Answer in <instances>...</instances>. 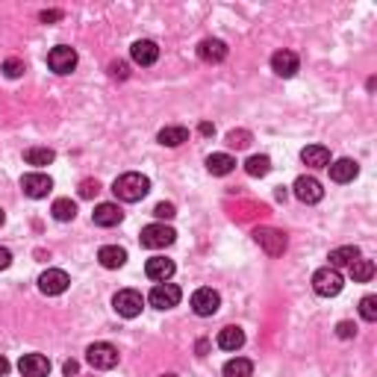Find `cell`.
Returning a JSON list of instances; mask_svg holds the SVG:
<instances>
[{
    "instance_id": "1",
    "label": "cell",
    "mask_w": 377,
    "mask_h": 377,
    "mask_svg": "<svg viewBox=\"0 0 377 377\" xmlns=\"http://www.w3.org/2000/svg\"><path fill=\"white\" fill-rule=\"evenodd\" d=\"M112 192H115V197H118V201L136 204V201H142V197L151 192V180H148L144 174H139V171H127V174H121L118 180H115Z\"/></svg>"
},
{
    "instance_id": "2",
    "label": "cell",
    "mask_w": 377,
    "mask_h": 377,
    "mask_svg": "<svg viewBox=\"0 0 377 377\" xmlns=\"http://www.w3.org/2000/svg\"><path fill=\"white\" fill-rule=\"evenodd\" d=\"M345 286V277L339 274V268H319L316 274H312V289H316V295L321 298H336Z\"/></svg>"
},
{
    "instance_id": "3",
    "label": "cell",
    "mask_w": 377,
    "mask_h": 377,
    "mask_svg": "<svg viewBox=\"0 0 377 377\" xmlns=\"http://www.w3.org/2000/svg\"><path fill=\"white\" fill-rule=\"evenodd\" d=\"M86 363L91 365V369H98V371H109L118 365V348L109 342H94L89 345V351H86Z\"/></svg>"
},
{
    "instance_id": "4",
    "label": "cell",
    "mask_w": 377,
    "mask_h": 377,
    "mask_svg": "<svg viewBox=\"0 0 377 377\" xmlns=\"http://www.w3.org/2000/svg\"><path fill=\"white\" fill-rule=\"evenodd\" d=\"M112 307L121 319H136L144 307V298H142V292H136V289H121L118 295L112 298Z\"/></svg>"
},
{
    "instance_id": "5",
    "label": "cell",
    "mask_w": 377,
    "mask_h": 377,
    "mask_svg": "<svg viewBox=\"0 0 377 377\" xmlns=\"http://www.w3.org/2000/svg\"><path fill=\"white\" fill-rule=\"evenodd\" d=\"M174 239H177V233L169 224H148V227H142V245L151 248V250L169 248V245H174Z\"/></svg>"
},
{
    "instance_id": "6",
    "label": "cell",
    "mask_w": 377,
    "mask_h": 377,
    "mask_svg": "<svg viewBox=\"0 0 377 377\" xmlns=\"http://www.w3.org/2000/svg\"><path fill=\"white\" fill-rule=\"evenodd\" d=\"M180 298H183V292H180V286H174V283H156L148 295L151 307H156V310H171L180 303Z\"/></svg>"
},
{
    "instance_id": "7",
    "label": "cell",
    "mask_w": 377,
    "mask_h": 377,
    "mask_svg": "<svg viewBox=\"0 0 377 377\" xmlns=\"http://www.w3.org/2000/svg\"><path fill=\"white\" fill-rule=\"evenodd\" d=\"M47 65L54 74H71L77 68V50L68 47V45H59L47 54Z\"/></svg>"
},
{
    "instance_id": "8",
    "label": "cell",
    "mask_w": 377,
    "mask_h": 377,
    "mask_svg": "<svg viewBox=\"0 0 377 377\" xmlns=\"http://www.w3.org/2000/svg\"><path fill=\"white\" fill-rule=\"evenodd\" d=\"M218 307H222V295H218L215 289H197L195 295H192L195 316L209 319V316H215V312H218Z\"/></svg>"
},
{
    "instance_id": "9",
    "label": "cell",
    "mask_w": 377,
    "mask_h": 377,
    "mask_svg": "<svg viewBox=\"0 0 377 377\" xmlns=\"http://www.w3.org/2000/svg\"><path fill=\"white\" fill-rule=\"evenodd\" d=\"M254 239H257V245L263 248L268 257H280L283 250H286V236H283L280 230H274V227H259L254 233Z\"/></svg>"
},
{
    "instance_id": "10",
    "label": "cell",
    "mask_w": 377,
    "mask_h": 377,
    "mask_svg": "<svg viewBox=\"0 0 377 377\" xmlns=\"http://www.w3.org/2000/svg\"><path fill=\"white\" fill-rule=\"evenodd\" d=\"M68 283H71V277L65 274L62 268H47L45 274L39 277V289H41V295H62V292L68 289Z\"/></svg>"
},
{
    "instance_id": "11",
    "label": "cell",
    "mask_w": 377,
    "mask_h": 377,
    "mask_svg": "<svg viewBox=\"0 0 377 377\" xmlns=\"http://www.w3.org/2000/svg\"><path fill=\"white\" fill-rule=\"evenodd\" d=\"M21 188H24V195L27 197H33V201H39V197H47L50 195V188H54V180H50L47 174H24L21 177Z\"/></svg>"
},
{
    "instance_id": "12",
    "label": "cell",
    "mask_w": 377,
    "mask_h": 377,
    "mask_svg": "<svg viewBox=\"0 0 377 377\" xmlns=\"http://www.w3.org/2000/svg\"><path fill=\"white\" fill-rule=\"evenodd\" d=\"M295 197L301 204H319L321 197H324V188H321V183L316 180V177H310V174H303V177H298L295 180Z\"/></svg>"
},
{
    "instance_id": "13",
    "label": "cell",
    "mask_w": 377,
    "mask_h": 377,
    "mask_svg": "<svg viewBox=\"0 0 377 377\" xmlns=\"http://www.w3.org/2000/svg\"><path fill=\"white\" fill-rule=\"evenodd\" d=\"M18 371L24 377H47L50 374V360L45 354H24L18 360Z\"/></svg>"
},
{
    "instance_id": "14",
    "label": "cell",
    "mask_w": 377,
    "mask_h": 377,
    "mask_svg": "<svg viewBox=\"0 0 377 377\" xmlns=\"http://www.w3.org/2000/svg\"><path fill=\"white\" fill-rule=\"evenodd\" d=\"M298 54H292V50H277L274 56H271V71H274L277 77H295L298 74Z\"/></svg>"
},
{
    "instance_id": "15",
    "label": "cell",
    "mask_w": 377,
    "mask_h": 377,
    "mask_svg": "<svg viewBox=\"0 0 377 377\" xmlns=\"http://www.w3.org/2000/svg\"><path fill=\"white\" fill-rule=\"evenodd\" d=\"M130 56H133L136 65H153V62L160 59V47H156V41L142 39V41H136V45L130 47Z\"/></svg>"
},
{
    "instance_id": "16",
    "label": "cell",
    "mask_w": 377,
    "mask_h": 377,
    "mask_svg": "<svg viewBox=\"0 0 377 377\" xmlns=\"http://www.w3.org/2000/svg\"><path fill=\"white\" fill-rule=\"evenodd\" d=\"M144 274L156 283H169L174 274V259H165V257H151L148 266H144Z\"/></svg>"
},
{
    "instance_id": "17",
    "label": "cell",
    "mask_w": 377,
    "mask_h": 377,
    "mask_svg": "<svg viewBox=\"0 0 377 377\" xmlns=\"http://www.w3.org/2000/svg\"><path fill=\"white\" fill-rule=\"evenodd\" d=\"M121 218L124 213L118 209V204H98L91 213V222L98 227H115V224H121Z\"/></svg>"
},
{
    "instance_id": "18",
    "label": "cell",
    "mask_w": 377,
    "mask_h": 377,
    "mask_svg": "<svg viewBox=\"0 0 377 377\" xmlns=\"http://www.w3.org/2000/svg\"><path fill=\"white\" fill-rule=\"evenodd\" d=\"M197 56L204 62H224L227 59V45L222 39H204L197 45Z\"/></svg>"
},
{
    "instance_id": "19",
    "label": "cell",
    "mask_w": 377,
    "mask_h": 377,
    "mask_svg": "<svg viewBox=\"0 0 377 377\" xmlns=\"http://www.w3.org/2000/svg\"><path fill=\"white\" fill-rule=\"evenodd\" d=\"M301 160H303V165H310V169H327L330 151L324 148V144H307V148L301 151Z\"/></svg>"
},
{
    "instance_id": "20",
    "label": "cell",
    "mask_w": 377,
    "mask_h": 377,
    "mask_svg": "<svg viewBox=\"0 0 377 377\" xmlns=\"http://www.w3.org/2000/svg\"><path fill=\"white\" fill-rule=\"evenodd\" d=\"M327 169H330V180L333 183H351L354 177L360 174V165L354 160H336V162H330Z\"/></svg>"
},
{
    "instance_id": "21",
    "label": "cell",
    "mask_w": 377,
    "mask_h": 377,
    "mask_svg": "<svg viewBox=\"0 0 377 377\" xmlns=\"http://www.w3.org/2000/svg\"><path fill=\"white\" fill-rule=\"evenodd\" d=\"M218 348L222 351H239L245 345V330L242 327H233V324H230V327H222L218 330Z\"/></svg>"
},
{
    "instance_id": "22",
    "label": "cell",
    "mask_w": 377,
    "mask_h": 377,
    "mask_svg": "<svg viewBox=\"0 0 377 377\" xmlns=\"http://www.w3.org/2000/svg\"><path fill=\"white\" fill-rule=\"evenodd\" d=\"M98 259L103 268H121L124 263H127V250L118 248V245H103L98 250Z\"/></svg>"
},
{
    "instance_id": "23",
    "label": "cell",
    "mask_w": 377,
    "mask_h": 377,
    "mask_svg": "<svg viewBox=\"0 0 377 377\" xmlns=\"http://www.w3.org/2000/svg\"><path fill=\"white\" fill-rule=\"evenodd\" d=\"M156 139H160V144H165V148H180L183 142H188V130L180 127V124H171V127H162Z\"/></svg>"
},
{
    "instance_id": "24",
    "label": "cell",
    "mask_w": 377,
    "mask_h": 377,
    "mask_svg": "<svg viewBox=\"0 0 377 377\" xmlns=\"http://www.w3.org/2000/svg\"><path fill=\"white\" fill-rule=\"evenodd\" d=\"M327 259H330V268H348L354 259H360V250L354 245H342V248H333Z\"/></svg>"
},
{
    "instance_id": "25",
    "label": "cell",
    "mask_w": 377,
    "mask_h": 377,
    "mask_svg": "<svg viewBox=\"0 0 377 377\" xmlns=\"http://www.w3.org/2000/svg\"><path fill=\"white\" fill-rule=\"evenodd\" d=\"M206 169H209V174L224 177L236 169V160L230 153H213V156H206Z\"/></svg>"
},
{
    "instance_id": "26",
    "label": "cell",
    "mask_w": 377,
    "mask_h": 377,
    "mask_svg": "<svg viewBox=\"0 0 377 377\" xmlns=\"http://www.w3.org/2000/svg\"><path fill=\"white\" fill-rule=\"evenodd\" d=\"M348 271H351V277H354V283H369L371 277H374V263L371 259H354V263L348 266Z\"/></svg>"
},
{
    "instance_id": "27",
    "label": "cell",
    "mask_w": 377,
    "mask_h": 377,
    "mask_svg": "<svg viewBox=\"0 0 377 377\" xmlns=\"http://www.w3.org/2000/svg\"><path fill=\"white\" fill-rule=\"evenodd\" d=\"M56 160V153L50 148H27L24 151V162L27 165H36V169H41V165H50Z\"/></svg>"
},
{
    "instance_id": "28",
    "label": "cell",
    "mask_w": 377,
    "mask_h": 377,
    "mask_svg": "<svg viewBox=\"0 0 377 377\" xmlns=\"http://www.w3.org/2000/svg\"><path fill=\"white\" fill-rule=\"evenodd\" d=\"M50 213H54L56 222H74L77 204L71 201V197H59V201H54V206H50Z\"/></svg>"
},
{
    "instance_id": "29",
    "label": "cell",
    "mask_w": 377,
    "mask_h": 377,
    "mask_svg": "<svg viewBox=\"0 0 377 377\" xmlns=\"http://www.w3.org/2000/svg\"><path fill=\"white\" fill-rule=\"evenodd\" d=\"M254 374V363L245 360V357H236L224 363V377H250Z\"/></svg>"
},
{
    "instance_id": "30",
    "label": "cell",
    "mask_w": 377,
    "mask_h": 377,
    "mask_svg": "<svg viewBox=\"0 0 377 377\" xmlns=\"http://www.w3.org/2000/svg\"><path fill=\"white\" fill-rule=\"evenodd\" d=\"M245 171L250 177H266L271 171V160L268 156H250V160L245 162Z\"/></svg>"
},
{
    "instance_id": "31",
    "label": "cell",
    "mask_w": 377,
    "mask_h": 377,
    "mask_svg": "<svg viewBox=\"0 0 377 377\" xmlns=\"http://www.w3.org/2000/svg\"><path fill=\"white\" fill-rule=\"evenodd\" d=\"M360 316H363L365 321H377V298H374V295H365V298L360 301Z\"/></svg>"
},
{
    "instance_id": "32",
    "label": "cell",
    "mask_w": 377,
    "mask_h": 377,
    "mask_svg": "<svg viewBox=\"0 0 377 377\" xmlns=\"http://www.w3.org/2000/svg\"><path fill=\"white\" fill-rule=\"evenodd\" d=\"M24 59H6L3 62V74L9 77V80H15V77H21V74H24Z\"/></svg>"
},
{
    "instance_id": "33",
    "label": "cell",
    "mask_w": 377,
    "mask_h": 377,
    "mask_svg": "<svg viewBox=\"0 0 377 377\" xmlns=\"http://www.w3.org/2000/svg\"><path fill=\"white\" fill-rule=\"evenodd\" d=\"M227 144H230V148H248V144H250V133L248 130H233V133L227 136Z\"/></svg>"
},
{
    "instance_id": "34",
    "label": "cell",
    "mask_w": 377,
    "mask_h": 377,
    "mask_svg": "<svg viewBox=\"0 0 377 377\" xmlns=\"http://www.w3.org/2000/svg\"><path fill=\"white\" fill-rule=\"evenodd\" d=\"M153 215L160 218V222H171V218L177 215V209H174V204H156L153 206Z\"/></svg>"
},
{
    "instance_id": "35",
    "label": "cell",
    "mask_w": 377,
    "mask_h": 377,
    "mask_svg": "<svg viewBox=\"0 0 377 377\" xmlns=\"http://www.w3.org/2000/svg\"><path fill=\"white\" fill-rule=\"evenodd\" d=\"M100 192V183L98 180H83L80 183V197H94Z\"/></svg>"
},
{
    "instance_id": "36",
    "label": "cell",
    "mask_w": 377,
    "mask_h": 377,
    "mask_svg": "<svg viewBox=\"0 0 377 377\" xmlns=\"http://www.w3.org/2000/svg\"><path fill=\"white\" fill-rule=\"evenodd\" d=\"M336 333H339V339H351V336H357V324H351V321H339Z\"/></svg>"
},
{
    "instance_id": "37",
    "label": "cell",
    "mask_w": 377,
    "mask_h": 377,
    "mask_svg": "<svg viewBox=\"0 0 377 377\" xmlns=\"http://www.w3.org/2000/svg\"><path fill=\"white\" fill-rule=\"evenodd\" d=\"M109 74H112V77H118V80H127V77H130L127 62H112V65H109Z\"/></svg>"
},
{
    "instance_id": "38",
    "label": "cell",
    "mask_w": 377,
    "mask_h": 377,
    "mask_svg": "<svg viewBox=\"0 0 377 377\" xmlns=\"http://www.w3.org/2000/svg\"><path fill=\"white\" fill-rule=\"evenodd\" d=\"M9 266H12V254L6 248H0V271H6Z\"/></svg>"
},
{
    "instance_id": "39",
    "label": "cell",
    "mask_w": 377,
    "mask_h": 377,
    "mask_svg": "<svg viewBox=\"0 0 377 377\" xmlns=\"http://www.w3.org/2000/svg\"><path fill=\"white\" fill-rule=\"evenodd\" d=\"M77 371H80V365H77L74 360H68V363H65V374H68V377H74Z\"/></svg>"
},
{
    "instance_id": "40",
    "label": "cell",
    "mask_w": 377,
    "mask_h": 377,
    "mask_svg": "<svg viewBox=\"0 0 377 377\" xmlns=\"http://www.w3.org/2000/svg\"><path fill=\"white\" fill-rule=\"evenodd\" d=\"M197 130H201V136H213V133H215V127H213V124H209V121H204Z\"/></svg>"
},
{
    "instance_id": "41",
    "label": "cell",
    "mask_w": 377,
    "mask_h": 377,
    "mask_svg": "<svg viewBox=\"0 0 377 377\" xmlns=\"http://www.w3.org/2000/svg\"><path fill=\"white\" fill-rule=\"evenodd\" d=\"M6 374H9V360L0 354V377H6Z\"/></svg>"
},
{
    "instance_id": "42",
    "label": "cell",
    "mask_w": 377,
    "mask_h": 377,
    "mask_svg": "<svg viewBox=\"0 0 377 377\" xmlns=\"http://www.w3.org/2000/svg\"><path fill=\"white\" fill-rule=\"evenodd\" d=\"M56 18H62V12H41V21H45V24L47 21H56Z\"/></svg>"
},
{
    "instance_id": "43",
    "label": "cell",
    "mask_w": 377,
    "mask_h": 377,
    "mask_svg": "<svg viewBox=\"0 0 377 377\" xmlns=\"http://www.w3.org/2000/svg\"><path fill=\"white\" fill-rule=\"evenodd\" d=\"M6 222V213H3V209H0V224H3Z\"/></svg>"
},
{
    "instance_id": "44",
    "label": "cell",
    "mask_w": 377,
    "mask_h": 377,
    "mask_svg": "<svg viewBox=\"0 0 377 377\" xmlns=\"http://www.w3.org/2000/svg\"><path fill=\"white\" fill-rule=\"evenodd\" d=\"M162 377H177V374H162Z\"/></svg>"
}]
</instances>
